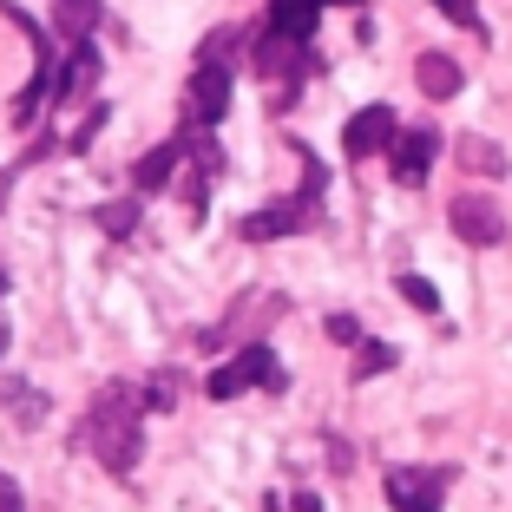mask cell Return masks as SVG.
<instances>
[{
  "mask_svg": "<svg viewBox=\"0 0 512 512\" xmlns=\"http://www.w3.org/2000/svg\"><path fill=\"white\" fill-rule=\"evenodd\" d=\"M99 73H106V60H99V40L66 46V60H60V86H53V106H73V99H86V92L99 86Z\"/></svg>",
  "mask_w": 512,
  "mask_h": 512,
  "instance_id": "11",
  "label": "cell"
},
{
  "mask_svg": "<svg viewBox=\"0 0 512 512\" xmlns=\"http://www.w3.org/2000/svg\"><path fill=\"white\" fill-rule=\"evenodd\" d=\"M99 230H106V237H132V230H138V197H125V204H99Z\"/></svg>",
  "mask_w": 512,
  "mask_h": 512,
  "instance_id": "17",
  "label": "cell"
},
{
  "mask_svg": "<svg viewBox=\"0 0 512 512\" xmlns=\"http://www.w3.org/2000/svg\"><path fill=\"white\" fill-rule=\"evenodd\" d=\"M289 512H322V499L316 493H296V499H289Z\"/></svg>",
  "mask_w": 512,
  "mask_h": 512,
  "instance_id": "24",
  "label": "cell"
},
{
  "mask_svg": "<svg viewBox=\"0 0 512 512\" xmlns=\"http://www.w3.org/2000/svg\"><path fill=\"white\" fill-rule=\"evenodd\" d=\"M7 414H14L20 427H40L46 421V394L40 388H14V394H7Z\"/></svg>",
  "mask_w": 512,
  "mask_h": 512,
  "instance_id": "19",
  "label": "cell"
},
{
  "mask_svg": "<svg viewBox=\"0 0 512 512\" xmlns=\"http://www.w3.org/2000/svg\"><path fill=\"white\" fill-rule=\"evenodd\" d=\"M99 20H106L99 0H53V33H60L66 46H86L92 33H99Z\"/></svg>",
  "mask_w": 512,
  "mask_h": 512,
  "instance_id": "13",
  "label": "cell"
},
{
  "mask_svg": "<svg viewBox=\"0 0 512 512\" xmlns=\"http://www.w3.org/2000/svg\"><path fill=\"white\" fill-rule=\"evenodd\" d=\"M434 158H440V132L434 125H407L401 138H394V151H388V165H394V178L414 191V184H427V171H434Z\"/></svg>",
  "mask_w": 512,
  "mask_h": 512,
  "instance_id": "8",
  "label": "cell"
},
{
  "mask_svg": "<svg viewBox=\"0 0 512 512\" xmlns=\"http://www.w3.org/2000/svg\"><path fill=\"white\" fill-rule=\"evenodd\" d=\"M250 60H256V73L270 79V106H276V112L296 106L302 79L316 73V53H309V46H296V40H276V33H263V40H256Z\"/></svg>",
  "mask_w": 512,
  "mask_h": 512,
  "instance_id": "5",
  "label": "cell"
},
{
  "mask_svg": "<svg viewBox=\"0 0 512 512\" xmlns=\"http://www.w3.org/2000/svg\"><path fill=\"white\" fill-rule=\"evenodd\" d=\"M447 224H453V237L473 243V250H499V243H506V211H499L486 191H460L447 204Z\"/></svg>",
  "mask_w": 512,
  "mask_h": 512,
  "instance_id": "6",
  "label": "cell"
},
{
  "mask_svg": "<svg viewBox=\"0 0 512 512\" xmlns=\"http://www.w3.org/2000/svg\"><path fill=\"white\" fill-rule=\"evenodd\" d=\"M14 178H20V165H7V171H0V204H7V191H14Z\"/></svg>",
  "mask_w": 512,
  "mask_h": 512,
  "instance_id": "25",
  "label": "cell"
},
{
  "mask_svg": "<svg viewBox=\"0 0 512 512\" xmlns=\"http://www.w3.org/2000/svg\"><path fill=\"white\" fill-rule=\"evenodd\" d=\"M394 362H401V355H394L388 342H362V348H355V381H375V375H388Z\"/></svg>",
  "mask_w": 512,
  "mask_h": 512,
  "instance_id": "16",
  "label": "cell"
},
{
  "mask_svg": "<svg viewBox=\"0 0 512 512\" xmlns=\"http://www.w3.org/2000/svg\"><path fill=\"white\" fill-rule=\"evenodd\" d=\"M414 86H421L427 99H453V92L467 86V73H460V60H447V53H421V60H414Z\"/></svg>",
  "mask_w": 512,
  "mask_h": 512,
  "instance_id": "14",
  "label": "cell"
},
{
  "mask_svg": "<svg viewBox=\"0 0 512 512\" xmlns=\"http://www.w3.org/2000/svg\"><path fill=\"white\" fill-rule=\"evenodd\" d=\"M329 335H335V342H355V348L368 342V335H362V322H355V316H329Z\"/></svg>",
  "mask_w": 512,
  "mask_h": 512,
  "instance_id": "22",
  "label": "cell"
},
{
  "mask_svg": "<svg viewBox=\"0 0 512 512\" xmlns=\"http://www.w3.org/2000/svg\"><path fill=\"white\" fill-rule=\"evenodd\" d=\"M296 158H302L296 197H276V204H263V211L243 217V243H276V237H296V230L322 224V184H329V171H322V158L309 145H296Z\"/></svg>",
  "mask_w": 512,
  "mask_h": 512,
  "instance_id": "3",
  "label": "cell"
},
{
  "mask_svg": "<svg viewBox=\"0 0 512 512\" xmlns=\"http://www.w3.org/2000/svg\"><path fill=\"white\" fill-rule=\"evenodd\" d=\"M237 46H243V27H217L211 40L197 46V73L184 86V125L191 132H217L230 112V79H237Z\"/></svg>",
  "mask_w": 512,
  "mask_h": 512,
  "instance_id": "2",
  "label": "cell"
},
{
  "mask_svg": "<svg viewBox=\"0 0 512 512\" xmlns=\"http://www.w3.org/2000/svg\"><path fill=\"white\" fill-rule=\"evenodd\" d=\"M394 289H401V296H407V302H414V309H421V316H440V289H434V283H427V276H414V270H401V283H394Z\"/></svg>",
  "mask_w": 512,
  "mask_h": 512,
  "instance_id": "18",
  "label": "cell"
},
{
  "mask_svg": "<svg viewBox=\"0 0 512 512\" xmlns=\"http://www.w3.org/2000/svg\"><path fill=\"white\" fill-rule=\"evenodd\" d=\"M270 512H276V499H270Z\"/></svg>",
  "mask_w": 512,
  "mask_h": 512,
  "instance_id": "28",
  "label": "cell"
},
{
  "mask_svg": "<svg viewBox=\"0 0 512 512\" xmlns=\"http://www.w3.org/2000/svg\"><path fill=\"white\" fill-rule=\"evenodd\" d=\"M145 401H151V414H165V407H178V375H151Z\"/></svg>",
  "mask_w": 512,
  "mask_h": 512,
  "instance_id": "21",
  "label": "cell"
},
{
  "mask_svg": "<svg viewBox=\"0 0 512 512\" xmlns=\"http://www.w3.org/2000/svg\"><path fill=\"white\" fill-rule=\"evenodd\" d=\"M191 165V138H165V145H151L145 158H138L132 165V197H151V191H165L171 178H178V171Z\"/></svg>",
  "mask_w": 512,
  "mask_h": 512,
  "instance_id": "9",
  "label": "cell"
},
{
  "mask_svg": "<svg viewBox=\"0 0 512 512\" xmlns=\"http://www.w3.org/2000/svg\"><path fill=\"white\" fill-rule=\"evenodd\" d=\"M440 493H447V473H421V467H394L388 473L394 512H440Z\"/></svg>",
  "mask_w": 512,
  "mask_h": 512,
  "instance_id": "10",
  "label": "cell"
},
{
  "mask_svg": "<svg viewBox=\"0 0 512 512\" xmlns=\"http://www.w3.org/2000/svg\"><path fill=\"white\" fill-rule=\"evenodd\" d=\"M440 14L453 20V27H467V33H480V0H434Z\"/></svg>",
  "mask_w": 512,
  "mask_h": 512,
  "instance_id": "20",
  "label": "cell"
},
{
  "mask_svg": "<svg viewBox=\"0 0 512 512\" xmlns=\"http://www.w3.org/2000/svg\"><path fill=\"white\" fill-rule=\"evenodd\" d=\"M250 388H270V394L289 388V375H283V362H276L270 342H243L237 355H230L224 368H211V381H204L211 401H237V394H250Z\"/></svg>",
  "mask_w": 512,
  "mask_h": 512,
  "instance_id": "4",
  "label": "cell"
},
{
  "mask_svg": "<svg viewBox=\"0 0 512 512\" xmlns=\"http://www.w3.org/2000/svg\"><path fill=\"white\" fill-rule=\"evenodd\" d=\"M0 512H27V499H20V486L0 473Z\"/></svg>",
  "mask_w": 512,
  "mask_h": 512,
  "instance_id": "23",
  "label": "cell"
},
{
  "mask_svg": "<svg viewBox=\"0 0 512 512\" xmlns=\"http://www.w3.org/2000/svg\"><path fill=\"white\" fill-rule=\"evenodd\" d=\"M322 7H329V0H270V27H263V33H276V40H296V46H309V40H316V20H322ZM342 7H362V0H342Z\"/></svg>",
  "mask_w": 512,
  "mask_h": 512,
  "instance_id": "12",
  "label": "cell"
},
{
  "mask_svg": "<svg viewBox=\"0 0 512 512\" xmlns=\"http://www.w3.org/2000/svg\"><path fill=\"white\" fill-rule=\"evenodd\" d=\"M0 355H7V322H0Z\"/></svg>",
  "mask_w": 512,
  "mask_h": 512,
  "instance_id": "26",
  "label": "cell"
},
{
  "mask_svg": "<svg viewBox=\"0 0 512 512\" xmlns=\"http://www.w3.org/2000/svg\"><path fill=\"white\" fill-rule=\"evenodd\" d=\"M394 138H401V119H394V106H362L355 119L342 125V151L362 165V158H375V151H394Z\"/></svg>",
  "mask_w": 512,
  "mask_h": 512,
  "instance_id": "7",
  "label": "cell"
},
{
  "mask_svg": "<svg viewBox=\"0 0 512 512\" xmlns=\"http://www.w3.org/2000/svg\"><path fill=\"white\" fill-rule=\"evenodd\" d=\"M453 151H460V165H467V171H480V178H506V151H499L493 138L467 132V138H460Z\"/></svg>",
  "mask_w": 512,
  "mask_h": 512,
  "instance_id": "15",
  "label": "cell"
},
{
  "mask_svg": "<svg viewBox=\"0 0 512 512\" xmlns=\"http://www.w3.org/2000/svg\"><path fill=\"white\" fill-rule=\"evenodd\" d=\"M0 289H7V276H0Z\"/></svg>",
  "mask_w": 512,
  "mask_h": 512,
  "instance_id": "27",
  "label": "cell"
},
{
  "mask_svg": "<svg viewBox=\"0 0 512 512\" xmlns=\"http://www.w3.org/2000/svg\"><path fill=\"white\" fill-rule=\"evenodd\" d=\"M145 414H151V401H145V388L138 381H106V388L92 394V407H86V421H79V447L99 460L106 473H138V460H145Z\"/></svg>",
  "mask_w": 512,
  "mask_h": 512,
  "instance_id": "1",
  "label": "cell"
}]
</instances>
